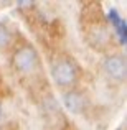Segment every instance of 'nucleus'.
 <instances>
[{"label":"nucleus","instance_id":"obj_5","mask_svg":"<svg viewBox=\"0 0 127 130\" xmlns=\"http://www.w3.org/2000/svg\"><path fill=\"white\" fill-rule=\"evenodd\" d=\"M10 40H12V35H10V30L7 28L3 23H0V50L7 48L10 44Z\"/></svg>","mask_w":127,"mask_h":130},{"label":"nucleus","instance_id":"obj_6","mask_svg":"<svg viewBox=\"0 0 127 130\" xmlns=\"http://www.w3.org/2000/svg\"><path fill=\"white\" fill-rule=\"evenodd\" d=\"M114 28H116V33H117V38H119V41H121V44H125V33H127L125 22H124V20H121Z\"/></svg>","mask_w":127,"mask_h":130},{"label":"nucleus","instance_id":"obj_4","mask_svg":"<svg viewBox=\"0 0 127 130\" xmlns=\"http://www.w3.org/2000/svg\"><path fill=\"white\" fill-rule=\"evenodd\" d=\"M63 101H64L66 109L69 112H73V114H81V112L84 110L86 99H84V95L81 94V92H78V91L66 92V94H64V97H63Z\"/></svg>","mask_w":127,"mask_h":130},{"label":"nucleus","instance_id":"obj_7","mask_svg":"<svg viewBox=\"0 0 127 130\" xmlns=\"http://www.w3.org/2000/svg\"><path fill=\"white\" fill-rule=\"evenodd\" d=\"M33 2H18V7H32Z\"/></svg>","mask_w":127,"mask_h":130},{"label":"nucleus","instance_id":"obj_3","mask_svg":"<svg viewBox=\"0 0 127 130\" xmlns=\"http://www.w3.org/2000/svg\"><path fill=\"white\" fill-rule=\"evenodd\" d=\"M104 68L106 74L109 77L116 81H124L127 76V66H125V59L121 56V54H112V56H107L104 59Z\"/></svg>","mask_w":127,"mask_h":130},{"label":"nucleus","instance_id":"obj_8","mask_svg":"<svg viewBox=\"0 0 127 130\" xmlns=\"http://www.w3.org/2000/svg\"><path fill=\"white\" fill-rule=\"evenodd\" d=\"M0 119H2V105H0Z\"/></svg>","mask_w":127,"mask_h":130},{"label":"nucleus","instance_id":"obj_1","mask_svg":"<svg viewBox=\"0 0 127 130\" xmlns=\"http://www.w3.org/2000/svg\"><path fill=\"white\" fill-rule=\"evenodd\" d=\"M51 77L61 87L73 86L76 83V68L69 61H64V59L56 61L51 68Z\"/></svg>","mask_w":127,"mask_h":130},{"label":"nucleus","instance_id":"obj_2","mask_svg":"<svg viewBox=\"0 0 127 130\" xmlns=\"http://www.w3.org/2000/svg\"><path fill=\"white\" fill-rule=\"evenodd\" d=\"M13 63H15L18 71H22V73H32L38 66V54H36V51L33 48L25 46L15 53Z\"/></svg>","mask_w":127,"mask_h":130}]
</instances>
